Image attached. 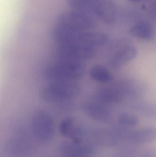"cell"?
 <instances>
[{
    "mask_svg": "<svg viewBox=\"0 0 156 157\" xmlns=\"http://www.w3.org/2000/svg\"><path fill=\"white\" fill-rule=\"evenodd\" d=\"M130 1H132V2H139V1H141V0H130Z\"/></svg>",
    "mask_w": 156,
    "mask_h": 157,
    "instance_id": "4fadbf2b",
    "label": "cell"
},
{
    "mask_svg": "<svg viewBox=\"0 0 156 157\" xmlns=\"http://www.w3.org/2000/svg\"><path fill=\"white\" fill-rule=\"evenodd\" d=\"M130 35L143 40L150 41L156 37L155 30L151 24L145 21L136 23L129 29Z\"/></svg>",
    "mask_w": 156,
    "mask_h": 157,
    "instance_id": "8992f818",
    "label": "cell"
},
{
    "mask_svg": "<svg viewBox=\"0 0 156 157\" xmlns=\"http://www.w3.org/2000/svg\"><path fill=\"white\" fill-rule=\"evenodd\" d=\"M94 150L90 144L72 141L63 143L60 147V153L65 157H89Z\"/></svg>",
    "mask_w": 156,
    "mask_h": 157,
    "instance_id": "277c9868",
    "label": "cell"
},
{
    "mask_svg": "<svg viewBox=\"0 0 156 157\" xmlns=\"http://www.w3.org/2000/svg\"><path fill=\"white\" fill-rule=\"evenodd\" d=\"M148 14L150 18L156 20V2L150 6L148 8Z\"/></svg>",
    "mask_w": 156,
    "mask_h": 157,
    "instance_id": "8fae6325",
    "label": "cell"
},
{
    "mask_svg": "<svg viewBox=\"0 0 156 157\" xmlns=\"http://www.w3.org/2000/svg\"><path fill=\"white\" fill-rule=\"evenodd\" d=\"M118 121L121 125L127 127H133L138 124L139 120L134 114L123 113L119 115Z\"/></svg>",
    "mask_w": 156,
    "mask_h": 157,
    "instance_id": "9c48e42d",
    "label": "cell"
},
{
    "mask_svg": "<svg viewBox=\"0 0 156 157\" xmlns=\"http://www.w3.org/2000/svg\"><path fill=\"white\" fill-rule=\"evenodd\" d=\"M14 134L5 144L6 153L10 157H30L33 148L28 140L27 128L20 125L13 126Z\"/></svg>",
    "mask_w": 156,
    "mask_h": 157,
    "instance_id": "6da1fadb",
    "label": "cell"
},
{
    "mask_svg": "<svg viewBox=\"0 0 156 157\" xmlns=\"http://www.w3.org/2000/svg\"><path fill=\"white\" fill-rule=\"evenodd\" d=\"M95 141L100 145L106 147H113L118 144L116 134L111 130L104 128H98L93 132Z\"/></svg>",
    "mask_w": 156,
    "mask_h": 157,
    "instance_id": "52a82bcc",
    "label": "cell"
},
{
    "mask_svg": "<svg viewBox=\"0 0 156 157\" xmlns=\"http://www.w3.org/2000/svg\"><path fill=\"white\" fill-rule=\"evenodd\" d=\"M93 1V0H67L69 5L75 10L88 13H89L90 8Z\"/></svg>",
    "mask_w": 156,
    "mask_h": 157,
    "instance_id": "30bf717a",
    "label": "cell"
},
{
    "mask_svg": "<svg viewBox=\"0 0 156 157\" xmlns=\"http://www.w3.org/2000/svg\"><path fill=\"white\" fill-rule=\"evenodd\" d=\"M142 157H156V147L150 148L146 151Z\"/></svg>",
    "mask_w": 156,
    "mask_h": 157,
    "instance_id": "7c38bea8",
    "label": "cell"
},
{
    "mask_svg": "<svg viewBox=\"0 0 156 157\" xmlns=\"http://www.w3.org/2000/svg\"><path fill=\"white\" fill-rule=\"evenodd\" d=\"M137 52L133 46H126L116 51L109 58V63L114 68L123 67L136 58Z\"/></svg>",
    "mask_w": 156,
    "mask_h": 157,
    "instance_id": "5b68a950",
    "label": "cell"
},
{
    "mask_svg": "<svg viewBox=\"0 0 156 157\" xmlns=\"http://www.w3.org/2000/svg\"><path fill=\"white\" fill-rule=\"evenodd\" d=\"M56 24L84 29H93L96 25L90 14L77 10L62 13L59 16Z\"/></svg>",
    "mask_w": 156,
    "mask_h": 157,
    "instance_id": "7a4b0ae2",
    "label": "cell"
},
{
    "mask_svg": "<svg viewBox=\"0 0 156 157\" xmlns=\"http://www.w3.org/2000/svg\"><path fill=\"white\" fill-rule=\"evenodd\" d=\"M134 142L138 144H147L156 140V128L147 127L134 131L131 134Z\"/></svg>",
    "mask_w": 156,
    "mask_h": 157,
    "instance_id": "ba28073f",
    "label": "cell"
},
{
    "mask_svg": "<svg viewBox=\"0 0 156 157\" xmlns=\"http://www.w3.org/2000/svg\"><path fill=\"white\" fill-rule=\"evenodd\" d=\"M89 13L97 17L103 22L111 24L116 18V9L111 0H93Z\"/></svg>",
    "mask_w": 156,
    "mask_h": 157,
    "instance_id": "3957f363",
    "label": "cell"
}]
</instances>
